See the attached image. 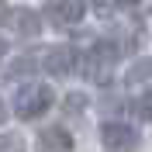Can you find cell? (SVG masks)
Instances as JSON below:
<instances>
[{
	"label": "cell",
	"mask_w": 152,
	"mask_h": 152,
	"mask_svg": "<svg viewBox=\"0 0 152 152\" xmlns=\"http://www.w3.org/2000/svg\"><path fill=\"white\" fill-rule=\"evenodd\" d=\"M118 56H121V45L118 42H94L83 56V73L94 80V83H107L111 80V69L118 66Z\"/></svg>",
	"instance_id": "1"
},
{
	"label": "cell",
	"mask_w": 152,
	"mask_h": 152,
	"mask_svg": "<svg viewBox=\"0 0 152 152\" xmlns=\"http://www.w3.org/2000/svg\"><path fill=\"white\" fill-rule=\"evenodd\" d=\"M135 114H138L142 121H152V90H145V94L135 100Z\"/></svg>",
	"instance_id": "9"
},
{
	"label": "cell",
	"mask_w": 152,
	"mask_h": 152,
	"mask_svg": "<svg viewBox=\"0 0 152 152\" xmlns=\"http://www.w3.org/2000/svg\"><path fill=\"white\" fill-rule=\"evenodd\" d=\"M76 62H80V56H76L73 45H56L45 56V69L52 76H73L76 73Z\"/></svg>",
	"instance_id": "5"
},
{
	"label": "cell",
	"mask_w": 152,
	"mask_h": 152,
	"mask_svg": "<svg viewBox=\"0 0 152 152\" xmlns=\"http://www.w3.org/2000/svg\"><path fill=\"white\" fill-rule=\"evenodd\" d=\"M83 14H86L83 0H52L45 7V18L52 21V28H73L83 21Z\"/></svg>",
	"instance_id": "3"
},
{
	"label": "cell",
	"mask_w": 152,
	"mask_h": 152,
	"mask_svg": "<svg viewBox=\"0 0 152 152\" xmlns=\"http://www.w3.org/2000/svg\"><path fill=\"white\" fill-rule=\"evenodd\" d=\"M135 4H142V0H97V10L107 14L111 7H135Z\"/></svg>",
	"instance_id": "11"
},
{
	"label": "cell",
	"mask_w": 152,
	"mask_h": 152,
	"mask_svg": "<svg viewBox=\"0 0 152 152\" xmlns=\"http://www.w3.org/2000/svg\"><path fill=\"white\" fill-rule=\"evenodd\" d=\"M100 142L107 149H135L142 138H138V132L132 124H124V121H104L100 124Z\"/></svg>",
	"instance_id": "4"
},
{
	"label": "cell",
	"mask_w": 152,
	"mask_h": 152,
	"mask_svg": "<svg viewBox=\"0 0 152 152\" xmlns=\"http://www.w3.org/2000/svg\"><path fill=\"white\" fill-rule=\"evenodd\" d=\"M149 76H152V59H138L132 66V73H128V83H142Z\"/></svg>",
	"instance_id": "8"
},
{
	"label": "cell",
	"mask_w": 152,
	"mask_h": 152,
	"mask_svg": "<svg viewBox=\"0 0 152 152\" xmlns=\"http://www.w3.org/2000/svg\"><path fill=\"white\" fill-rule=\"evenodd\" d=\"M4 28H7V31H18V35L35 38L38 31H42V21H38L35 10H14V7H7V10H4Z\"/></svg>",
	"instance_id": "6"
},
{
	"label": "cell",
	"mask_w": 152,
	"mask_h": 152,
	"mask_svg": "<svg viewBox=\"0 0 152 152\" xmlns=\"http://www.w3.org/2000/svg\"><path fill=\"white\" fill-rule=\"evenodd\" d=\"M38 149H73V135L66 132V128H42V135H38Z\"/></svg>",
	"instance_id": "7"
},
{
	"label": "cell",
	"mask_w": 152,
	"mask_h": 152,
	"mask_svg": "<svg viewBox=\"0 0 152 152\" xmlns=\"http://www.w3.org/2000/svg\"><path fill=\"white\" fill-rule=\"evenodd\" d=\"M52 86L45 83H24L18 90V97H14V114L18 118H24V121H31V118H42V114L52 107Z\"/></svg>",
	"instance_id": "2"
},
{
	"label": "cell",
	"mask_w": 152,
	"mask_h": 152,
	"mask_svg": "<svg viewBox=\"0 0 152 152\" xmlns=\"http://www.w3.org/2000/svg\"><path fill=\"white\" fill-rule=\"evenodd\" d=\"M86 107V97L83 94H69L66 97V111H83Z\"/></svg>",
	"instance_id": "12"
},
{
	"label": "cell",
	"mask_w": 152,
	"mask_h": 152,
	"mask_svg": "<svg viewBox=\"0 0 152 152\" xmlns=\"http://www.w3.org/2000/svg\"><path fill=\"white\" fill-rule=\"evenodd\" d=\"M31 69H35V62H31V59H18V62H10L7 66V80H14V76H24V73H31Z\"/></svg>",
	"instance_id": "10"
}]
</instances>
